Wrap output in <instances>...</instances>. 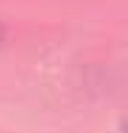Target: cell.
I'll list each match as a JSON object with an SVG mask.
<instances>
[{"instance_id":"7a4b0ae2","label":"cell","mask_w":128,"mask_h":133,"mask_svg":"<svg viewBox=\"0 0 128 133\" xmlns=\"http://www.w3.org/2000/svg\"><path fill=\"white\" fill-rule=\"evenodd\" d=\"M126 131H128V128H126Z\"/></svg>"},{"instance_id":"6da1fadb","label":"cell","mask_w":128,"mask_h":133,"mask_svg":"<svg viewBox=\"0 0 128 133\" xmlns=\"http://www.w3.org/2000/svg\"><path fill=\"white\" fill-rule=\"evenodd\" d=\"M4 26H2V25H0V42H2V40H4Z\"/></svg>"}]
</instances>
